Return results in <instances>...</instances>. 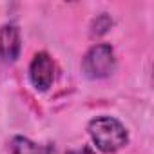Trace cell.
<instances>
[{"label":"cell","instance_id":"obj_1","mask_svg":"<svg viewBox=\"0 0 154 154\" xmlns=\"http://www.w3.org/2000/svg\"><path fill=\"white\" fill-rule=\"evenodd\" d=\"M87 132L96 145V149L103 154H114L129 143L127 127L114 116H96L89 122Z\"/></svg>","mask_w":154,"mask_h":154},{"label":"cell","instance_id":"obj_2","mask_svg":"<svg viewBox=\"0 0 154 154\" xmlns=\"http://www.w3.org/2000/svg\"><path fill=\"white\" fill-rule=\"evenodd\" d=\"M116 56L111 44L93 45L82 58V71L91 80H102L114 72Z\"/></svg>","mask_w":154,"mask_h":154},{"label":"cell","instance_id":"obj_3","mask_svg":"<svg viewBox=\"0 0 154 154\" xmlns=\"http://www.w3.org/2000/svg\"><path fill=\"white\" fill-rule=\"evenodd\" d=\"M29 80L36 91H49V87L54 82V62L49 53L40 51L33 56L29 63Z\"/></svg>","mask_w":154,"mask_h":154},{"label":"cell","instance_id":"obj_4","mask_svg":"<svg viewBox=\"0 0 154 154\" xmlns=\"http://www.w3.org/2000/svg\"><path fill=\"white\" fill-rule=\"evenodd\" d=\"M22 51L20 29L15 24H4L0 27V60L6 63H15Z\"/></svg>","mask_w":154,"mask_h":154},{"label":"cell","instance_id":"obj_5","mask_svg":"<svg viewBox=\"0 0 154 154\" xmlns=\"http://www.w3.org/2000/svg\"><path fill=\"white\" fill-rule=\"evenodd\" d=\"M9 154H54L49 143H36L26 136H15L9 141Z\"/></svg>","mask_w":154,"mask_h":154},{"label":"cell","instance_id":"obj_6","mask_svg":"<svg viewBox=\"0 0 154 154\" xmlns=\"http://www.w3.org/2000/svg\"><path fill=\"white\" fill-rule=\"evenodd\" d=\"M112 27V17L109 15V13H100V15H96L93 20H91V26H89V33H91V36H103V35H107L109 33V29Z\"/></svg>","mask_w":154,"mask_h":154},{"label":"cell","instance_id":"obj_7","mask_svg":"<svg viewBox=\"0 0 154 154\" xmlns=\"http://www.w3.org/2000/svg\"><path fill=\"white\" fill-rule=\"evenodd\" d=\"M67 154H96L91 147H82V149H74V150H69Z\"/></svg>","mask_w":154,"mask_h":154}]
</instances>
